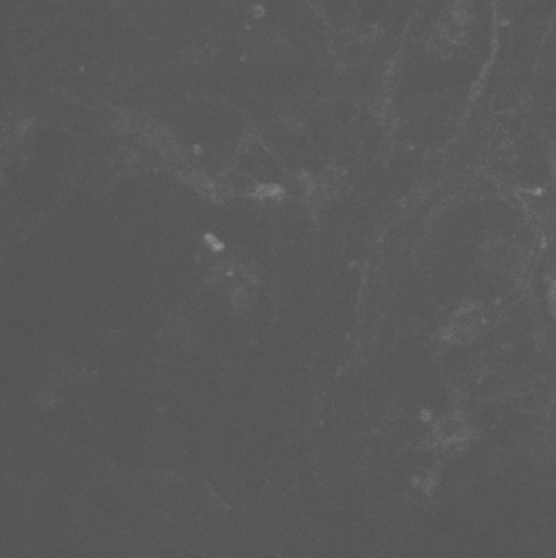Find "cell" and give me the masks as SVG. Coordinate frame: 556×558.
<instances>
[{
    "mask_svg": "<svg viewBox=\"0 0 556 558\" xmlns=\"http://www.w3.org/2000/svg\"><path fill=\"white\" fill-rule=\"evenodd\" d=\"M473 31V2L454 0L430 27L426 50L438 59L454 58L470 43Z\"/></svg>",
    "mask_w": 556,
    "mask_h": 558,
    "instance_id": "6da1fadb",
    "label": "cell"
}]
</instances>
